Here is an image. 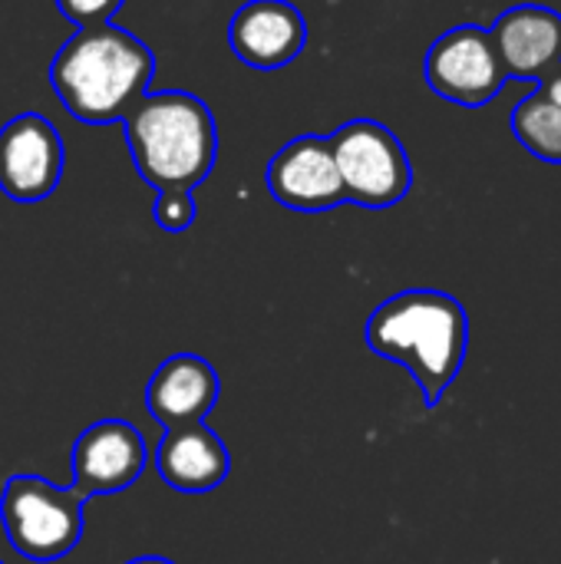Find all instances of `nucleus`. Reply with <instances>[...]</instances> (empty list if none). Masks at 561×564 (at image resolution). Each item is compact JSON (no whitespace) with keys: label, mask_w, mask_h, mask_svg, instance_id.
Returning a JSON list of instances; mask_svg holds the SVG:
<instances>
[{"label":"nucleus","mask_w":561,"mask_h":564,"mask_svg":"<svg viewBox=\"0 0 561 564\" xmlns=\"http://www.w3.org/2000/svg\"><path fill=\"white\" fill-rule=\"evenodd\" d=\"M364 340L377 357L400 364L433 410L466 364L470 314L446 291H400L367 317Z\"/></svg>","instance_id":"1"},{"label":"nucleus","mask_w":561,"mask_h":564,"mask_svg":"<svg viewBox=\"0 0 561 564\" xmlns=\"http://www.w3.org/2000/svg\"><path fill=\"white\" fill-rule=\"evenodd\" d=\"M155 73L152 50L112 23L76 30L50 63V86L63 109L89 126L122 119L145 96Z\"/></svg>","instance_id":"2"},{"label":"nucleus","mask_w":561,"mask_h":564,"mask_svg":"<svg viewBox=\"0 0 561 564\" xmlns=\"http://www.w3.org/2000/svg\"><path fill=\"white\" fill-rule=\"evenodd\" d=\"M136 172L155 192H195L215 169L218 129L212 109L185 93H145L122 116Z\"/></svg>","instance_id":"3"},{"label":"nucleus","mask_w":561,"mask_h":564,"mask_svg":"<svg viewBox=\"0 0 561 564\" xmlns=\"http://www.w3.org/2000/svg\"><path fill=\"white\" fill-rule=\"evenodd\" d=\"M83 499L40 476H13L0 492V525L17 555L30 562L66 558L86 529Z\"/></svg>","instance_id":"4"},{"label":"nucleus","mask_w":561,"mask_h":564,"mask_svg":"<svg viewBox=\"0 0 561 564\" xmlns=\"http://www.w3.org/2000/svg\"><path fill=\"white\" fill-rule=\"evenodd\" d=\"M344 198L360 208H390L407 198L413 169L403 142L377 119H350L331 135Z\"/></svg>","instance_id":"5"},{"label":"nucleus","mask_w":561,"mask_h":564,"mask_svg":"<svg viewBox=\"0 0 561 564\" xmlns=\"http://www.w3.org/2000/svg\"><path fill=\"white\" fill-rule=\"evenodd\" d=\"M423 76L436 96L466 109L493 102L509 83L493 33L476 23L453 26L440 40H433V46L427 50Z\"/></svg>","instance_id":"6"},{"label":"nucleus","mask_w":561,"mask_h":564,"mask_svg":"<svg viewBox=\"0 0 561 564\" xmlns=\"http://www.w3.org/2000/svg\"><path fill=\"white\" fill-rule=\"evenodd\" d=\"M63 178V139L40 112H20L0 129V192L13 202H43Z\"/></svg>","instance_id":"7"},{"label":"nucleus","mask_w":561,"mask_h":564,"mask_svg":"<svg viewBox=\"0 0 561 564\" xmlns=\"http://www.w3.org/2000/svg\"><path fill=\"white\" fill-rule=\"evenodd\" d=\"M73 492L86 502L136 486L145 473V440L126 420H99L73 443Z\"/></svg>","instance_id":"8"},{"label":"nucleus","mask_w":561,"mask_h":564,"mask_svg":"<svg viewBox=\"0 0 561 564\" xmlns=\"http://www.w3.org/2000/svg\"><path fill=\"white\" fill-rule=\"evenodd\" d=\"M265 182L274 202L291 212H331L347 202L331 139L324 135H298L281 145L268 162Z\"/></svg>","instance_id":"9"},{"label":"nucleus","mask_w":561,"mask_h":564,"mask_svg":"<svg viewBox=\"0 0 561 564\" xmlns=\"http://www.w3.org/2000/svg\"><path fill=\"white\" fill-rule=\"evenodd\" d=\"M231 53L255 69H278L308 43L304 13L288 0H248L228 23Z\"/></svg>","instance_id":"10"},{"label":"nucleus","mask_w":561,"mask_h":564,"mask_svg":"<svg viewBox=\"0 0 561 564\" xmlns=\"http://www.w3.org/2000/svg\"><path fill=\"white\" fill-rule=\"evenodd\" d=\"M222 383L208 360L195 354H175L162 360L145 387V406L149 416L172 430L198 426L218 403Z\"/></svg>","instance_id":"11"},{"label":"nucleus","mask_w":561,"mask_h":564,"mask_svg":"<svg viewBox=\"0 0 561 564\" xmlns=\"http://www.w3.org/2000/svg\"><path fill=\"white\" fill-rule=\"evenodd\" d=\"M493 40L509 79H546L561 66V13L539 3H519L499 13Z\"/></svg>","instance_id":"12"},{"label":"nucleus","mask_w":561,"mask_h":564,"mask_svg":"<svg viewBox=\"0 0 561 564\" xmlns=\"http://www.w3.org/2000/svg\"><path fill=\"white\" fill-rule=\"evenodd\" d=\"M155 473L175 492L202 496V492L218 489L228 479L231 456L225 443L198 423V426L172 430L162 436L155 449Z\"/></svg>","instance_id":"13"},{"label":"nucleus","mask_w":561,"mask_h":564,"mask_svg":"<svg viewBox=\"0 0 561 564\" xmlns=\"http://www.w3.org/2000/svg\"><path fill=\"white\" fill-rule=\"evenodd\" d=\"M509 126L529 155L561 165V106L542 89H536L513 109Z\"/></svg>","instance_id":"14"},{"label":"nucleus","mask_w":561,"mask_h":564,"mask_svg":"<svg viewBox=\"0 0 561 564\" xmlns=\"http://www.w3.org/2000/svg\"><path fill=\"white\" fill-rule=\"evenodd\" d=\"M152 215H155L159 228L185 231L195 221V198H192V192H159Z\"/></svg>","instance_id":"15"},{"label":"nucleus","mask_w":561,"mask_h":564,"mask_svg":"<svg viewBox=\"0 0 561 564\" xmlns=\"http://www.w3.org/2000/svg\"><path fill=\"white\" fill-rule=\"evenodd\" d=\"M56 7L69 23H76V30H89L109 23L119 13L122 0H56Z\"/></svg>","instance_id":"16"},{"label":"nucleus","mask_w":561,"mask_h":564,"mask_svg":"<svg viewBox=\"0 0 561 564\" xmlns=\"http://www.w3.org/2000/svg\"><path fill=\"white\" fill-rule=\"evenodd\" d=\"M539 89H542V93H546V96H549L552 102H559V106H561V66L555 69V73H549V76H546V79L539 83Z\"/></svg>","instance_id":"17"},{"label":"nucleus","mask_w":561,"mask_h":564,"mask_svg":"<svg viewBox=\"0 0 561 564\" xmlns=\"http://www.w3.org/2000/svg\"><path fill=\"white\" fill-rule=\"evenodd\" d=\"M126 564H175V562H169V558H159V555H145V558H132V562H126Z\"/></svg>","instance_id":"18"}]
</instances>
